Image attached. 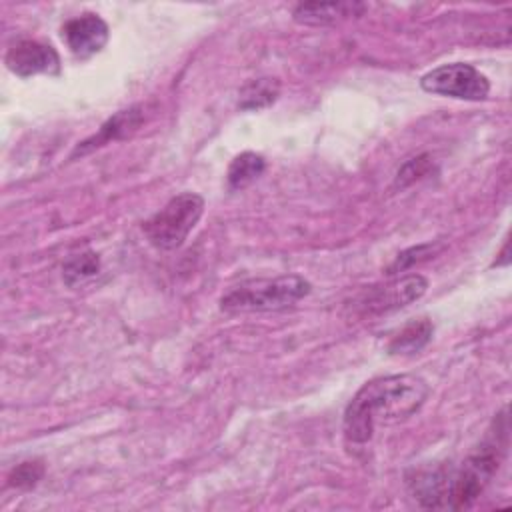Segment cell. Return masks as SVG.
<instances>
[{
    "label": "cell",
    "mask_w": 512,
    "mask_h": 512,
    "mask_svg": "<svg viewBox=\"0 0 512 512\" xmlns=\"http://www.w3.org/2000/svg\"><path fill=\"white\" fill-rule=\"evenodd\" d=\"M424 92L450 96L458 100L480 102L490 94V80L472 64L452 62L442 64L420 78Z\"/></svg>",
    "instance_id": "obj_6"
},
{
    "label": "cell",
    "mask_w": 512,
    "mask_h": 512,
    "mask_svg": "<svg viewBox=\"0 0 512 512\" xmlns=\"http://www.w3.org/2000/svg\"><path fill=\"white\" fill-rule=\"evenodd\" d=\"M366 10L362 2H302L292 10V18L306 26H332Z\"/></svg>",
    "instance_id": "obj_10"
},
{
    "label": "cell",
    "mask_w": 512,
    "mask_h": 512,
    "mask_svg": "<svg viewBox=\"0 0 512 512\" xmlns=\"http://www.w3.org/2000/svg\"><path fill=\"white\" fill-rule=\"evenodd\" d=\"M108 38V24L94 12H84L62 24V40L80 60L102 52V48L108 44Z\"/></svg>",
    "instance_id": "obj_8"
},
{
    "label": "cell",
    "mask_w": 512,
    "mask_h": 512,
    "mask_svg": "<svg viewBox=\"0 0 512 512\" xmlns=\"http://www.w3.org/2000/svg\"><path fill=\"white\" fill-rule=\"evenodd\" d=\"M438 250H440V246H438V244H432V242L412 246V248L400 252V254L394 258V262L386 268V274H388V276H394V274H398V272H404V270L412 268L414 264H420V262L428 260V258L434 256Z\"/></svg>",
    "instance_id": "obj_15"
},
{
    "label": "cell",
    "mask_w": 512,
    "mask_h": 512,
    "mask_svg": "<svg viewBox=\"0 0 512 512\" xmlns=\"http://www.w3.org/2000/svg\"><path fill=\"white\" fill-rule=\"evenodd\" d=\"M432 170V160L428 154H420L416 158H410L398 172H396V180L394 186L396 188H406L412 182L420 180L422 176H426Z\"/></svg>",
    "instance_id": "obj_17"
},
{
    "label": "cell",
    "mask_w": 512,
    "mask_h": 512,
    "mask_svg": "<svg viewBox=\"0 0 512 512\" xmlns=\"http://www.w3.org/2000/svg\"><path fill=\"white\" fill-rule=\"evenodd\" d=\"M44 464L42 460H26V462H20L16 468H12V472L8 474V486H14V488H22V490H28L32 486H36L42 476H44Z\"/></svg>",
    "instance_id": "obj_16"
},
{
    "label": "cell",
    "mask_w": 512,
    "mask_h": 512,
    "mask_svg": "<svg viewBox=\"0 0 512 512\" xmlns=\"http://www.w3.org/2000/svg\"><path fill=\"white\" fill-rule=\"evenodd\" d=\"M4 62H6V68L20 78H28L36 74H50V76L60 74V56L54 50V46L40 40H32V38L16 40L8 48Z\"/></svg>",
    "instance_id": "obj_7"
},
{
    "label": "cell",
    "mask_w": 512,
    "mask_h": 512,
    "mask_svg": "<svg viewBox=\"0 0 512 512\" xmlns=\"http://www.w3.org/2000/svg\"><path fill=\"white\" fill-rule=\"evenodd\" d=\"M100 272V258L92 250H84L80 254H72L62 264V280L68 288H76L96 278Z\"/></svg>",
    "instance_id": "obj_14"
},
{
    "label": "cell",
    "mask_w": 512,
    "mask_h": 512,
    "mask_svg": "<svg viewBox=\"0 0 512 512\" xmlns=\"http://www.w3.org/2000/svg\"><path fill=\"white\" fill-rule=\"evenodd\" d=\"M278 94H280L278 78L262 76V78L248 80L240 88L238 108L240 110H262V108H268L270 104L276 102Z\"/></svg>",
    "instance_id": "obj_12"
},
{
    "label": "cell",
    "mask_w": 512,
    "mask_h": 512,
    "mask_svg": "<svg viewBox=\"0 0 512 512\" xmlns=\"http://www.w3.org/2000/svg\"><path fill=\"white\" fill-rule=\"evenodd\" d=\"M428 394V382L416 374H388L368 380L344 410L342 432L346 442H370L378 426L396 424L416 414Z\"/></svg>",
    "instance_id": "obj_1"
},
{
    "label": "cell",
    "mask_w": 512,
    "mask_h": 512,
    "mask_svg": "<svg viewBox=\"0 0 512 512\" xmlns=\"http://www.w3.org/2000/svg\"><path fill=\"white\" fill-rule=\"evenodd\" d=\"M432 334H434V326L428 318L412 320L390 340L388 352L398 356L416 354L432 340Z\"/></svg>",
    "instance_id": "obj_11"
},
{
    "label": "cell",
    "mask_w": 512,
    "mask_h": 512,
    "mask_svg": "<svg viewBox=\"0 0 512 512\" xmlns=\"http://www.w3.org/2000/svg\"><path fill=\"white\" fill-rule=\"evenodd\" d=\"M142 122H144V108L140 104H134V106H128L124 110H118L112 118H108L100 126V130L96 134H92L90 138H86L84 142H80L74 148V152L70 154V160H74L78 156H86V154L94 152L96 148H102V146H106L110 142L130 138L140 128Z\"/></svg>",
    "instance_id": "obj_9"
},
{
    "label": "cell",
    "mask_w": 512,
    "mask_h": 512,
    "mask_svg": "<svg viewBox=\"0 0 512 512\" xmlns=\"http://www.w3.org/2000/svg\"><path fill=\"white\" fill-rule=\"evenodd\" d=\"M506 410L494 418L484 440L468 454L458 468H448L446 508L462 510L472 506L498 472L506 452Z\"/></svg>",
    "instance_id": "obj_2"
},
{
    "label": "cell",
    "mask_w": 512,
    "mask_h": 512,
    "mask_svg": "<svg viewBox=\"0 0 512 512\" xmlns=\"http://www.w3.org/2000/svg\"><path fill=\"white\" fill-rule=\"evenodd\" d=\"M426 290L428 280L422 274H406L362 290L350 306L358 316H382L420 300Z\"/></svg>",
    "instance_id": "obj_5"
},
{
    "label": "cell",
    "mask_w": 512,
    "mask_h": 512,
    "mask_svg": "<svg viewBox=\"0 0 512 512\" xmlns=\"http://www.w3.org/2000/svg\"><path fill=\"white\" fill-rule=\"evenodd\" d=\"M312 292V284L300 274L246 280L232 286L220 298L224 312H276L286 310Z\"/></svg>",
    "instance_id": "obj_3"
},
{
    "label": "cell",
    "mask_w": 512,
    "mask_h": 512,
    "mask_svg": "<svg viewBox=\"0 0 512 512\" xmlns=\"http://www.w3.org/2000/svg\"><path fill=\"white\" fill-rule=\"evenodd\" d=\"M266 170V160L262 154L256 152H240L238 156H234V160L228 166V188L230 190H242L246 186H250L256 178L262 176V172Z\"/></svg>",
    "instance_id": "obj_13"
},
{
    "label": "cell",
    "mask_w": 512,
    "mask_h": 512,
    "mask_svg": "<svg viewBox=\"0 0 512 512\" xmlns=\"http://www.w3.org/2000/svg\"><path fill=\"white\" fill-rule=\"evenodd\" d=\"M204 214V198L196 192H182L170 198L144 224L146 240L158 250H176L196 228Z\"/></svg>",
    "instance_id": "obj_4"
}]
</instances>
